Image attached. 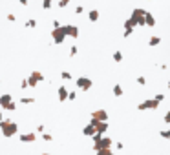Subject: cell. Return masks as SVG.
I'll use <instances>...</instances> for the list:
<instances>
[{
    "label": "cell",
    "instance_id": "1",
    "mask_svg": "<svg viewBox=\"0 0 170 155\" xmlns=\"http://www.w3.org/2000/svg\"><path fill=\"white\" fill-rule=\"evenodd\" d=\"M0 132L4 137H15L18 133V124L15 121H9V119H2L0 121Z\"/></svg>",
    "mask_w": 170,
    "mask_h": 155
},
{
    "label": "cell",
    "instance_id": "2",
    "mask_svg": "<svg viewBox=\"0 0 170 155\" xmlns=\"http://www.w3.org/2000/svg\"><path fill=\"white\" fill-rule=\"evenodd\" d=\"M51 38H53V44L55 46H60L68 37H66V29H64V26L60 24V26H57V27H53V31H51Z\"/></svg>",
    "mask_w": 170,
    "mask_h": 155
},
{
    "label": "cell",
    "instance_id": "3",
    "mask_svg": "<svg viewBox=\"0 0 170 155\" xmlns=\"http://www.w3.org/2000/svg\"><path fill=\"white\" fill-rule=\"evenodd\" d=\"M159 106H161V102H159V100H156V99L152 97V99L143 100V102L137 106V110H139V111H146V110H157Z\"/></svg>",
    "mask_w": 170,
    "mask_h": 155
},
{
    "label": "cell",
    "instance_id": "4",
    "mask_svg": "<svg viewBox=\"0 0 170 155\" xmlns=\"http://www.w3.org/2000/svg\"><path fill=\"white\" fill-rule=\"evenodd\" d=\"M75 84H77V88H79L81 91H90V90H92V86H93L92 79H88V77H77Z\"/></svg>",
    "mask_w": 170,
    "mask_h": 155
},
{
    "label": "cell",
    "instance_id": "5",
    "mask_svg": "<svg viewBox=\"0 0 170 155\" xmlns=\"http://www.w3.org/2000/svg\"><path fill=\"white\" fill-rule=\"evenodd\" d=\"M90 122L93 124V128H95V132L97 133H101V135H104L106 132H108V121H97V119H90Z\"/></svg>",
    "mask_w": 170,
    "mask_h": 155
},
{
    "label": "cell",
    "instance_id": "6",
    "mask_svg": "<svg viewBox=\"0 0 170 155\" xmlns=\"http://www.w3.org/2000/svg\"><path fill=\"white\" fill-rule=\"evenodd\" d=\"M145 13H146V9H143V7H136L132 11V18L136 20L137 26H145Z\"/></svg>",
    "mask_w": 170,
    "mask_h": 155
},
{
    "label": "cell",
    "instance_id": "7",
    "mask_svg": "<svg viewBox=\"0 0 170 155\" xmlns=\"http://www.w3.org/2000/svg\"><path fill=\"white\" fill-rule=\"evenodd\" d=\"M26 80H27V86H29V88H35V86H38V82L44 80V75H42L40 71H33Z\"/></svg>",
    "mask_w": 170,
    "mask_h": 155
},
{
    "label": "cell",
    "instance_id": "8",
    "mask_svg": "<svg viewBox=\"0 0 170 155\" xmlns=\"http://www.w3.org/2000/svg\"><path fill=\"white\" fill-rule=\"evenodd\" d=\"M64 29L68 38H79V27L75 24H64Z\"/></svg>",
    "mask_w": 170,
    "mask_h": 155
},
{
    "label": "cell",
    "instance_id": "9",
    "mask_svg": "<svg viewBox=\"0 0 170 155\" xmlns=\"http://www.w3.org/2000/svg\"><path fill=\"white\" fill-rule=\"evenodd\" d=\"M18 139H20L22 143H26V144H27V143H35V141H37V133H35V132L20 133V135H18Z\"/></svg>",
    "mask_w": 170,
    "mask_h": 155
},
{
    "label": "cell",
    "instance_id": "10",
    "mask_svg": "<svg viewBox=\"0 0 170 155\" xmlns=\"http://www.w3.org/2000/svg\"><path fill=\"white\" fill-rule=\"evenodd\" d=\"M92 119H97V121H108V111H106V110H95V111H92Z\"/></svg>",
    "mask_w": 170,
    "mask_h": 155
},
{
    "label": "cell",
    "instance_id": "11",
    "mask_svg": "<svg viewBox=\"0 0 170 155\" xmlns=\"http://www.w3.org/2000/svg\"><path fill=\"white\" fill-rule=\"evenodd\" d=\"M57 95H59V100L60 102H64V100H68V88L62 84V86H59V90H57Z\"/></svg>",
    "mask_w": 170,
    "mask_h": 155
},
{
    "label": "cell",
    "instance_id": "12",
    "mask_svg": "<svg viewBox=\"0 0 170 155\" xmlns=\"http://www.w3.org/2000/svg\"><path fill=\"white\" fill-rule=\"evenodd\" d=\"M145 26H148V27H154L156 26V16L152 15V13H145Z\"/></svg>",
    "mask_w": 170,
    "mask_h": 155
},
{
    "label": "cell",
    "instance_id": "13",
    "mask_svg": "<svg viewBox=\"0 0 170 155\" xmlns=\"http://www.w3.org/2000/svg\"><path fill=\"white\" fill-rule=\"evenodd\" d=\"M13 100V95H9V93H4V95H0V106L5 110V106L9 104Z\"/></svg>",
    "mask_w": 170,
    "mask_h": 155
},
{
    "label": "cell",
    "instance_id": "14",
    "mask_svg": "<svg viewBox=\"0 0 170 155\" xmlns=\"http://www.w3.org/2000/svg\"><path fill=\"white\" fill-rule=\"evenodd\" d=\"M93 133H95V128H93V124H92V122H90V124H86V126L82 128V135H84V137H92Z\"/></svg>",
    "mask_w": 170,
    "mask_h": 155
},
{
    "label": "cell",
    "instance_id": "15",
    "mask_svg": "<svg viewBox=\"0 0 170 155\" xmlns=\"http://www.w3.org/2000/svg\"><path fill=\"white\" fill-rule=\"evenodd\" d=\"M88 18H90V22H97V20H99V11H97V9H90Z\"/></svg>",
    "mask_w": 170,
    "mask_h": 155
},
{
    "label": "cell",
    "instance_id": "16",
    "mask_svg": "<svg viewBox=\"0 0 170 155\" xmlns=\"http://www.w3.org/2000/svg\"><path fill=\"white\" fill-rule=\"evenodd\" d=\"M159 44H161V37H150V40H148V46L150 48H156Z\"/></svg>",
    "mask_w": 170,
    "mask_h": 155
},
{
    "label": "cell",
    "instance_id": "17",
    "mask_svg": "<svg viewBox=\"0 0 170 155\" xmlns=\"http://www.w3.org/2000/svg\"><path fill=\"white\" fill-rule=\"evenodd\" d=\"M18 102L24 106H29V104H35V99L33 97H22V99H18Z\"/></svg>",
    "mask_w": 170,
    "mask_h": 155
},
{
    "label": "cell",
    "instance_id": "18",
    "mask_svg": "<svg viewBox=\"0 0 170 155\" xmlns=\"http://www.w3.org/2000/svg\"><path fill=\"white\" fill-rule=\"evenodd\" d=\"M123 93H125V91H123L121 84H115V86H114V95H115V97H123Z\"/></svg>",
    "mask_w": 170,
    "mask_h": 155
},
{
    "label": "cell",
    "instance_id": "19",
    "mask_svg": "<svg viewBox=\"0 0 170 155\" xmlns=\"http://www.w3.org/2000/svg\"><path fill=\"white\" fill-rule=\"evenodd\" d=\"M114 62H117V64L123 62V53H121V51H115V53H114Z\"/></svg>",
    "mask_w": 170,
    "mask_h": 155
},
{
    "label": "cell",
    "instance_id": "20",
    "mask_svg": "<svg viewBox=\"0 0 170 155\" xmlns=\"http://www.w3.org/2000/svg\"><path fill=\"white\" fill-rule=\"evenodd\" d=\"M53 7V0H42V9H51Z\"/></svg>",
    "mask_w": 170,
    "mask_h": 155
},
{
    "label": "cell",
    "instance_id": "21",
    "mask_svg": "<svg viewBox=\"0 0 170 155\" xmlns=\"http://www.w3.org/2000/svg\"><path fill=\"white\" fill-rule=\"evenodd\" d=\"M159 135H161L165 141H168V139H170V128H167V130H161V132H159Z\"/></svg>",
    "mask_w": 170,
    "mask_h": 155
},
{
    "label": "cell",
    "instance_id": "22",
    "mask_svg": "<svg viewBox=\"0 0 170 155\" xmlns=\"http://www.w3.org/2000/svg\"><path fill=\"white\" fill-rule=\"evenodd\" d=\"M26 27H29V29H33V27H37V20H35V18H29V20L26 22Z\"/></svg>",
    "mask_w": 170,
    "mask_h": 155
},
{
    "label": "cell",
    "instance_id": "23",
    "mask_svg": "<svg viewBox=\"0 0 170 155\" xmlns=\"http://www.w3.org/2000/svg\"><path fill=\"white\" fill-rule=\"evenodd\" d=\"M60 79H64V80H71V73H70V71H60Z\"/></svg>",
    "mask_w": 170,
    "mask_h": 155
},
{
    "label": "cell",
    "instance_id": "24",
    "mask_svg": "<svg viewBox=\"0 0 170 155\" xmlns=\"http://www.w3.org/2000/svg\"><path fill=\"white\" fill-rule=\"evenodd\" d=\"M42 141L49 143V141H53V135H51V133H46V132H42Z\"/></svg>",
    "mask_w": 170,
    "mask_h": 155
},
{
    "label": "cell",
    "instance_id": "25",
    "mask_svg": "<svg viewBox=\"0 0 170 155\" xmlns=\"http://www.w3.org/2000/svg\"><path fill=\"white\" fill-rule=\"evenodd\" d=\"M97 153L99 155H112L114 152H112V148H104V150H99Z\"/></svg>",
    "mask_w": 170,
    "mask_h": 155
},
{
    "label": "cell",
    "instance_id": "26",
    "mask_svg": "<svg viewBox=\"0 0 170 155\" xmlns=\"http://www.w3.org/2000/svg\"><path fill=\"white\" fill-rule=\"evenodd\" d=\"M136 82H137L139 86H145V84H146V79H145V77L141 75V77H137V79H136Z\"/></svg>",
    "mask_w": 170,
    "mask_h": 155
},
{
    "label": "cell",
    "instance_id": "27",
    "mask_svg": "<svg viewBox=\"0 0 170 155\" xmlns=\"http://www.w3.org/2000/svg\"><path fill=\"white\" fill-rule=\"evenodd\" d=\"M5 110H7V111H15V110H16V104H15V102L11 100V102H9V104L5 106Z\"/></svg>",
    "mask_w": 170,
    "mask_h": 155
},
{
    "label": "cell",
    "instance_id": "28",
    "mask_svg": "<svg viewBox=\"0 0 170 155\" xmlns=\"http://www.w3.org/2000/svg\"><path fill=\"white\" fill-rule=\"evenodd\" d=\"M77 99V93L75 91H68V100H75Z\"/></svg>",
    "mask_w": 170,
    "mask_h": 155
},
{
    "label": "cell",
    "instance_id": "29",
    "mask_svg": "<svg viewBox=\"0 0 170 155\" xmlns=\"http://www.w3.org/2000/svg\"><path fill=\"white\" fill-rule=\"evenodd\" d=\"M5 18H7L9 22H15V20H16V16H15L13 13H7V15H5Z\"/></svg>",
    "mask_w": 170,
    "mask_h": 155
},
{
    "label": "cell",
    "instance_id": "30",
    "mask_svg": "<svg viewBox=\"0 0 170 155\" xmlns=\"http://www.w3.org/2000/svg\"><path fill=\"white\" fill-rule=\"evenodd\" d=\"M77 55V46H71L70 48V57H75Z\"/></svg>",
    "mask_w": 170,
    "mask_h": 155
},
{
    "label": "cell",
    "instance_id": "31",
    "mask_svg": "<svg viewBox=\"0 0 170 155\" xmlns=\"http://www.w3.org/2000/svg\"><path fill=\"white\" fill-rule=\"evenodd\" d=\"M68 4H70V0H59V7H60V9H62V7H66Z\"/></svg>",
    "mask_w": 170,
    "mask_h": 155
},
{
    "label": "cell",
    "instance_id": "32",
    "mask_svg": "<svg viewBox=\"0 0 170 155\" xmlns=\"http://www.w3.org/2000/svg\"><path fill=\"white\" fill-rule=\"evenodd\" d=\"M27 88H29V86H27V80L24 79V80L20 82V90H27Z\"/></svg>",
    "mask_w": 170,
    "mask_h": 155
},
{
    "label": "cell",
    "instance_id": "33",
    "mask_svg": "<svg viewBox=\"0 0 170 155\" xmlns=\"http://www.w3.org/2000/svg\"><path fill=\"white\" fill-rule=\"evenodd\" d=\"M154 99H156V100H159V102H163V100H165V95H163V93H157Z\"/></svg>",
    "mask_w": 170,
    "mask_h": 155
},
{
    "label": "cell",
    "instance_id": "34",
    "mask_svg": "<svg viewBox=\"0 0 170 155\" xmlns=\"http://www.w3.org/2000/svg\"><path fill=\"white\" fill-rule=\"evenodd\" d=\"M82 11H84V7H82V5H77V7H75V13H77V15H81Z\"/></svg>",
    "mask_w": 170,
    "mask_h": 155
},
{
    "label": "cell",
    "instance_id": "35",
    "mask_svg": "<svg viewBox=\"0 0 170 155\" xmlns=\"http://www.w3.org/2000/svg\"><path fill=\"white\" fill-rule=\"evenodd\" d=\"M165 124H170V111L165 113Z\"/></svg>",
    "mask_w": 170,
    "mask_h": 155
},
{
    "label": "cell",
    "instance_id": "36",
    "mask_svg": "<svg viewBox=\"0 0 170 155\" xmlns=\"http://www.w3.org/2000/svg\"><path fill=\"white\" fill-rule=\"evenodd\" d=\"M37 132H40V133H42V132H44V124H38V126H37Z\"/></svg>",
    "mask_w": 170,
    "mask_h": 155
},
{
    "label": "cell",
    "instance_id": "37",
    "mask_svg": "<svg viewBox=\"0 0 170 155\" xmlns=\"http://www.w3.org/2000/svg\"><path fill=\"white\" fill-rule=\"evenodd\" d=\"M115 148H117V150H123L125 146H123V143H117V144H115Z\"/></svg>",
    "mask_w": 170,
    "mask_h": 155
},
{
    "label": "cell",
    "instance_id": "38",
    "mask_svg": "<svg viewBox=\"0 0 170 155\" xmlns=\"http://www.w3.org/2000/svg\"><path fill=\"white\" fill-rule=\"evenodd\" d=\"M18 2H20L22 5H27V0H18Z\"/></svg>",
    "mask_w": 170,
    "mask_h": 155
},
{
    "label": "cell",
    "instance_id": "39",
    "mask_svg": "<svg viewBox=\"0 0 170 155\" xmlns=\"http://www.w3.org/2000/svg\"><path fill=\"white\" fill-rule=\"evenodd\" d=\"M2 119H4V113H2V111H0V121H2Z\"/></svg>",
    "mask_w": 170,
    "mask_h": 155
},
{
    "label": "cell",
    "instance_id": "40",
    "mask_svg": "<svg viewBox=\"0 0 170 155\" xmlns=\"http://www.w3.org/2000/svg\"><path fill=\"white\" fill-rule=\"evenodd\" d=\"M168 91H170V82H168Z\"/></svg>",
    "mask_w": 170,
    "mask_h": 155
},
{
    "label": "cell",
    "instance_id": "41",
    "mask_svg": "<svg viewBox=\"0 0 170 155\" xmlns=\"http://www.w3.org/2000/svg\"><path fill=\"white\" fill-rule=\"evenodd\" d=\"M146 2H152V0H146Z\"/></svg>",
    "mask_w": 170,
    "mask_h": 155
}]
</instances>
